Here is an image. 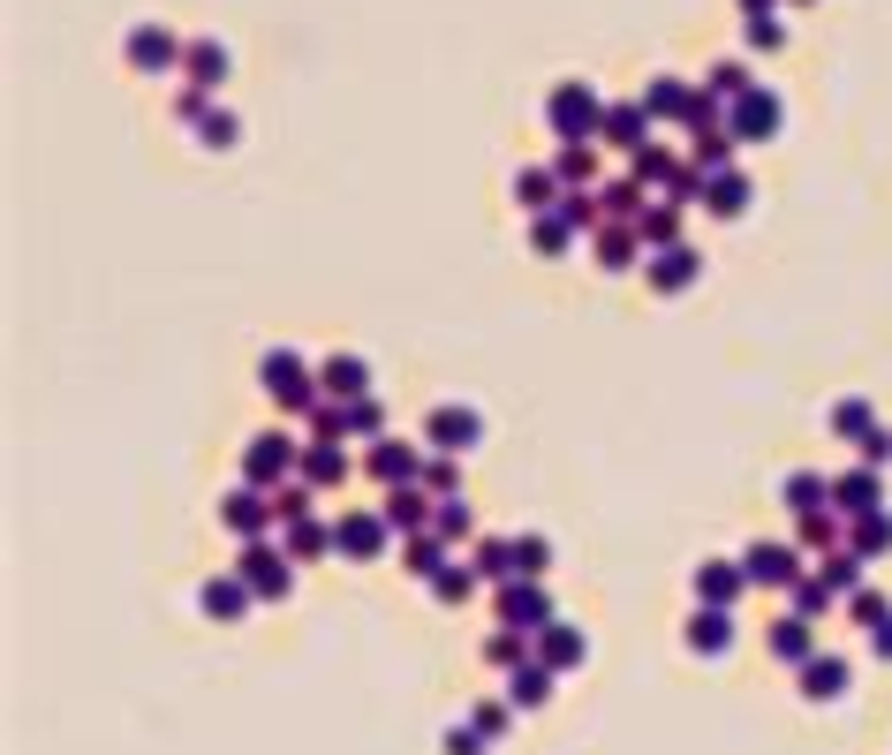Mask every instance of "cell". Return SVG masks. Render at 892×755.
<instances>
[{"label": "cell", "mask_w": 892, "mask_h": 755, "mask_svg": "<svg viewBox=\"0 0 892 755\" xmlns=\"http://www.w3.org/2000/svg\"><path fill=\"white\" fill-rule=\"evenodd\" d=\"M219 521H227L243 545H257V537L280 521V499H273V492H257V484H235V492L219 499Z\"/></svg>", "instance_id": "obj_8"}, {"label": "cell", "mask_w": 892, "mask_h": 755, "mask_svg": "<svg viewBox=\"0 0 892 755\" xmlns=\"http://www.w3.org/2000/svg\"><path fill=\"white\" fill-rule=\"evenodd\" d=\"M650 114H643V99H621V106H605V128H597V136H605V144H613V152H628V159H636L643 144H650Z\"/></svg>", "instance_id": "obj_16"}, {"label": "cell", "mask_w": 892, "mask_h": 755, "mask_svg": "<svg viewBox=\"0 0 892 755\" xmlns=\"http://www.w3.org/2000/svg\"><path fill=\"white\" fill-rule=\"evenodd\" d=\"M560 189H567V182H560L553 167H522V174H514V205H522V211H553Z\"/></svg>", "instance_id": "obj_31"}, {"label": "cell", "mask_w": 892, "mask_h": 755, "mask_svg": "<svg viewBox=\"0 0 892 755\" xmlns=\"http://www.w3.org/2000/svg\"><path fill=\"white\" fill-rule=\"evenodd\" d=\"M500 628H522V634H537V628H553V597L537 582H500Z\"/></svg>", "instance_id": "obj_11"}, {"label": "cell", "mask_w": 892, "mask_h": 755, "mask_svg": "<svg viewBox=\"0 0 892 755\" xmlns=\"http://www.w3.org/2000/svg\"><path fill=\"white\" fill-rule=\"evenodd\" d=\"M469 567H476L484 582H514V551L500 545V537H476V545H469Z\"/></svg>", "instance_id": "obj_40"}, {"label": "cell", "mask_w": 892, "mask_h": 755, "mask_svg": "<svg viewBox=\"0 0 892 755\" xmlns=\"http://www.w3.org/2000/svg\"><path fill=\"white\" fill-rule=\"evenodd\" d=\"M530 242H537V257H560L567 242H575V227H567L560 211H537V219H530Z\"/></svg>", "instance_id": "obj_47"}, {"label": "cell", "mask_w": 892, "mask_h": 755, "mask_svg": "<svg viewBox=\"0 0 892 755\" xmlns=\"http://www.w3.org/2000/svg\"><path fill=\"white\" fill-rule=\"evenodd\" d=\"M363 468L379 476L386 492H393V484H424V454H417V446H401V438H371Z\"/></svg>", "instance_id": "obj_13"}, {"label": "cell", "mask_w": 892, "mask_h": 755, "mask_svg": "<svg viewBox=\"0 0 892 755\" xmlns=\"http://www.w3.org/2000/svg\"><path fill=\"white\" fill-rule=\"evenodd\" d=\"M741 15H779V0H741Z\"/></svg>", "instance_id": "obj_64"}, {"label": "cell", "mask_w": 892, "mask_h": 755, "mask_svg": "<svg viewBox=\"0 0 892 755\" xmlns=\"http://www.w3.org/2000/svg\"><path fill=\"white\" fill-rule=\"evenodd\" d=\"M765 650L779 658V665H802V658H817V620H802V612H787L779 628L765 634Z\"/></svg>", "instance_id": "obj_23"}, {"label": "cell", "mask_w": 892, "mask_h": 755, "mask_svg": "<svg viewBox=\"0 0 892 755\" xmlns=\"http://www.w3.org/2000/svg\"><path fill=\"white\" fill-rule=\"evenodd\" d=\"M591 257H597V272H628L643 257V235H636V219H605L591 235Z\"/></svg>", "instance_id": "obj_15"}, {"label": "cell", "mask_w": 892, "mask_h": 755, "mask_svg": "<svg viewBox=\"0 0 892 755\" xmlns=\"http://www.w3.org/2000/svg\"><path fill=\"white\" fill-rule=\"evenodd\" d=\"M832 604H840V597H832V589L817 582V575H802V582H794V612H802V620H824Z\"/></svg>", "instance_id": "obj_51"}, {"label": "cell", "mask_w": 892, "mask_h": 755, "mask_svg": "<svg viewBox=\"0 0 892 755\" xmlns=\"http://www.w3.org/2000/svg\"><path fill=\"white\" fill-rule=\"evenodd\" d=\"M273 499H280V529H288V521H310V499H318V492H310V484H280V492H273Z\"/></svg>", "instance_id": "obj_53"}, {"label": "cell", "mask_w": 892, "mask_h": 755, "mask_svg": "<svg viewBox=\"0 0 892 755\" xmlns=\"http://www.w3.org/2000/svg\"><path fill=\"white\" fill-rule=\"evenodd\" d=\"M636 235H643V250H674L680 242V205H643Z\"/></svg>", "instance_id": "obj_35"}, {"label": "cell", "mask_w": 892, "mask_h": 755, "mask_svg": "<svg viewBox=\"0 0 892 755\" xmlns=\"http://www.w3.org/2000/svg\"><path fill=\"white\" fill-rule=\"evenodd\" d=\"M885 506V484H878V468H848L840 484H832V514H878Z\"/></svg>", "instance_id": "obj_19"}, {"label": "cell", "mask_w": 892, "mask_h": 755, "mask_svg": "<svg viewBox=\"0 0 892 755\" xmlns=\"http://www.w3.org/2000/svg\"><path fill=\"white\" fill-rule=\"evenodd\" d=\"M431 506H439V499H431L424 484H393L379 514H386V529H393V537H417V529L431 521Z\"/></svg>", "instance_id": "obj_17"}, {"label": "cell", "mask_w": 892, "mask_h": 755, "mask_svg": "<svg viewBox=\"0 0 892 755\" xmlns=\"http://www.w3.org/2000/svg\"><path fill=\"white\" fill-rule=\"evenodd\" d=\"M597 211H605V219H643V182H636V174L597 182Z\"/></svg>", "instance_id": "obj_32"}, {"label": "cell", "mask_w": 892, "mask_h": 755, "mask_svg": "<svg viewBox=\"0 0 892 755\" xmlns=\"http://www.w3.org/2000/svg\"><path fill=\"white\" fill-rule=\"evenodd\" d=\"M476 582H484L476 567H462V559H447V567L431 575V597H439V604H469V597H476Z\"/></svg>", "instance_id": "obj_37"}, {"label": "cell", "mask_w": 892, "mask_h": 755, "mask_svg": "<svg viewBox=\"0 0 892 755\" xmlns=\"http://www.w3.org/2000/svg\"><path fill=\"white\" fill-rule=\"evenodd\" d=\"M545 122H553L560 144H591L597 128H605V99H597L591 76H567V84H553V99H545Z\"/></svg>", "instance_id": "obj_1"}, {"label": "cell", "mask_w": 892, "mask_h": 755, "mask_svg": "<svg viewBox=\"0 0 892 755\" xmlns=\"http://www.w3.org/2000/svg\"><path fill=\"white\" fill-rule=\"evenodd\" d=\"M197 604H205V620H243L257 604V589L243 582V575H213V582L197 589Z\"/></svg>", "instance_id": "obj_20"}, {"label": "cell", "mask_w": 892, "mask_h": 755, "mask_svg": "<svg viewBox=\"0 0 892 755\" xmlns=\"http://www.w3.org/2000/svg\"><path fill=\"white\" fill-rule=\"evenodd\" d=\"M296 462H303V438L257 431L250 446H243V484H257V492H280V484L296 476Z\"/></svg>", "instance_id": "obj_3"}, {"label": "cell", "mask_w": 892, "mask_h": 755, "mask_svg": "<svg viewBox=\"0 0 892 755\" xmlns=\"http://www.w3.org/2000/svg\"><path fill=\"white\" fill-rule=\"evenodd\" d=\"M870 650H878V658L892 665V620H878V628H870Z\"/></svg>", "instance_id": "obj_63"}, {"label": "cell", "mask_w": 892, "mask_h": 755, "mask_svg": "<svg viewBox=\"0 0 892 755\" xmlns=\"http://www.w3.org/2000/svg\"><path fill=\"white\" fill-rule=\"evenodd\" d=\"M878 620H892V604L878 589H854V628H878Z\"/></svg>", "instance_id": "obj_59"}, {"label": "cell", "mask_w": 892, "mask_h": 755, "mask_svg": "<svg viewBox=\"0 0 892 755\" xmlns=\"http://www.w3.org/2000/svg\"><path fill=\"white\" fill-rule=\"evenodd\" d=\"M749 589V575L741 567H726V559H704L696 567V604H719V612H734V597Z\"/></svg>", "instance_id": "obj_24"}, {"label": "cell", "mask_w": 892, "mask_h": 755, "mask_svg": "<svg viewBox=\"0 0 892 755\" xmlns=\"http://www.w3.org/2000/svg\"><path fill=\"white\" fill-rule=\"evenodd\" d=\"M854 446H862V468H878V462H892V431H885V423H878V431H862V438H854Z\"/></svg>", "instance_id": "obj_60"}, {"label": "cell", "mask_w": 892, "mask_h": 755, "mask_svg": "<svg viewBox=\"0 0 892 755\" xmlns=\"http://www.w3.org/2000/svg\"><path fill=\"white\" fill-rule=\"evenodd\" d=\"M235 575H243V582H250L257 597H265V604L296 589V567H288V545H265V537H257V545H243V559H235Z\"/></svg>", "instance_id": "obj_5"}, {"label": "cell", "mask_w": 892, "mask_h": 755, "mask_svg": "<svg viewBox=\"0 0 892 755\" xmlns=\"http://www.w3.org/2000/svg\"><path fill=\"white\" fill-rule=\"evenodd\" d=\"M122 53H129V69H136V76H174L189 45H174L167 23H136V31L122 39Z\"/></svg>", "instance_id": "obj_7"}, {"label": "cell", "mask_w": 892, "mask_h": 755, "mask_svg": "<svg viewBox=\"0 0 892 755\" xmlns=\"http://www.w3.org/2000/svg\"><path fill=\"white\" fill-rule=\"evenodd\" d=\"M507 717H514V703H476V711H469V725H476L484 741H500V733H507Z\"/></svg>", "instance_id": "obj_55"}, {"label": "cell", "mask_w": 892, "mask_h": 755, "mask_svg": "<svg viewBox=\"0 0 892 755\" xmlns=\"http://www.w3.org/2000/svg\"><path fill=\"white\" fill-rule=\"evenodd\" d=\"M840 521H848V514H832V506H824V514H802V529H794V545H802V551H824L832 537H840Z\"/></svg>", "instance_id": "obj_49"}, {"label": "cell", "mask_w": 892, "mask_h": 755, "mask_svg": "<svg viewBox=\"0 0 892 755\" xmlns=\"http://www.w3.org/2000/svg\"><path fill=\"white\" fill-rule=\"evenodd\" d=\"M643 280H650L658 294H680V288H696V280H704V257L688 250V242H674V250H650V257H643Z\"/></svg>", "instance_id": "obj_12"}, {"label": "cell", "mask_w": 892, "mask_h": 755, "mask_svg": "<svg viewBox=\"0 0 892 755\" xmlns=\"http://www.w3.org/2000/svg\"><path fill=\"white\" fill-rule=\"evenodd\" d=\"M741 39H749V45H765V53H771V45L787 39V23H779V15H741Z\"/></svg>", "instance_id": "obj_56"}, {"label": "cell", "mask_w": 892, "mask_h": 755, "mask_svg": "<svg viewBox=\"0 0 892 755\" xmlns=\"http://www.w3.org/2000/svg\"><path fill=\"white\" fill-rule=\"evenodd\" d=\"M680 128H688V136H719V128H726V99H719V91H696L688 114H680Z\"/></svg>", "instance_id": "obj_41"}, {"label": "cell", "mask_w": 892, "mask_h": 755, "mask_svg": "<svg viewBox=\"0 0 892 755\" xmlns=\"http://www.w3.org/2000/svg\"><path fill=\"white\" fill-rule=\"evenodd\" d=\"M583 650H591V642H583V628H567V620H553V628H537V658H545L553 672L583 665Z\"/></svg>", "instance_id": "obj_30"}, {"label": "cell", "mask_w": 892, "mask_h": 755, "mask_svg": "<svg viewBox=\"0 0 892 755\" xmlns=\"http://www.w3.org/2000/svg\"><path fill=\"white\" fill-rule=\"evenodd\" d=\"M779 122H787V106H779V91H741L734 106H726V136L734 144H765V136H779Z\"/></svg>", "instance_id": "obj_4"}, {"label": "cell", "mask_w": 892, "mask_h": 755, "mask_svg": "<svg viewBox=\"0 0 892 755\" xmlns=\"http://www.w3.org/2000/svg\"><path fill=\"white\" fill-rule=\"evenodd\" d=\"M476 438H484V416H476V408H431V416H424V446H431V454H447V462L469 454Z\"/></svg>", "instance_id": "obj_10"}, {"label": "cell", "mask_w": 892, "mask_h": 755, "mask_svg": "<svg viewBox=\"0 0 892 755\" xmlns=\"http://www.w3.org/2000/svg\"><path fill=\"white\" fill-rule=\"evenodd\" d=\"M318 385H326V401H356V393H371V363L363 355H326Z\"/></svg>", "instance_id": "obj_22"}, {"label": "cell", "mask_w": 892, "mask_h": 755, "mask_svg": "<svg viewBox=\"0 0 892 755\" xmlns=\"http://www.w3.org/2000/svg\"><path fill=\"white\" fill-rule=\"evenodd\" d=\"M688 99H696V84H680V76H650V84H643V114H650V122H680Z\"/></svg>", "instance_id": "obj_28"}, {"label": "cell", "mask_w": 892, "mask_h": 755, "mask_svg": "<svg viewBox=\"0 0 892 755\" xmlns=\"http://www.w3.org/2000/svg\"><path fill=\"white\" fill-rule=\"evenodd\" d=\"M553 174L567 182V189H597V152H591V144H560Z\"/></svg>", "instance_id": "obj_39"}, {"label": "cell", "mask_w": 892, "mask_h": 755, "mask_svg": "<svg viewBox=\"0 0 892 755\" xmlns=\"http://www.w3.org/2000/svg\"><path fill=\"white\" fill-rule=\"evenodd\" d=\"M704 182H711V174H696V167H680L674 182H666V205H680V211H696L704 205Z\"/></svg>", "instance_id": "obj_52"}, {"label": "cell", "mask_w": 892, "mask_h": 755, "mask_svg": "<svg viewBox=\"0 0 892 755\" xmlns=\"http://www.w3.org/2000/svg\"><path fill=\"white\" fill-rule=\"evenodd\" d=\"M802 695L809 703H832V695H848V658H824V650H817V658H802Z\"/></svg>", "instance_id": "obj_26"}, {"label": "cell", "mask_w": 892, "mask_h": 755, "mask_svg": "<svg viewBox=\"0 0 892 755\" xmlns=\"http://www.w3.org/2000/svg\"><path fill=\"white\" fill-rule=\"evenodd\" d=\"M680 642H688L696 658H726V650H734V612H719V604H696V620L680 628Z\"/></svg>", "instance_id": "obj_18"}, {"label": "cell", "mask_w": 892, "mask_h": 755, "mask_svg": "<svg viewBox=\"0 0 892 755\" xmlns=\"http://www.w3.org/2000/svg\"><path fill=\"white\" fill-rule=\"evenodd\" d=\"M454 484H462V476H454V462H447V454H439V462H424V492H431V499H454Z\"/></svg>", "instance_id": "obj_58"}, {"label": "cell", "mask_w": 892, "mask_h": 755, "mask_svg": "<svg viewBox=\"0 0 892 755\" xmlns=\"http://www.w3.org/2000/svg\"><path fill=\"white\" fill-rule=\"evenodd\" d=\"M824 506H832V484H824L817 468H794V476H787V514L802 521V514H824Z\"/></svg>", "instance_id": "obj_33"}, {"label": "cell", "mask_w": 892, "mask_h": 755, "mask_svg": "<svg viewBox=\"0 0 892 755\" xmlns=\"http://www.w3.org/2000/svg\"><path fill=\"white\" fill-rule=\"evenodd\" d=\"M848 545L862 551V559H878V551H892V514H885V506H878V514H854Z\"/></svg>", "instance_id": "obj_38"}, {"label": "cell", "mask_w": 892, "mask_h": 755, "mask_svg": "<svg viewBox=\"0 0 892 755\" xmlns=\"http://www.w3.org/2000/svg\"><path fill=\"white\" fill-rule=\"evenodd\" d=\"M296 476L310 484V492H340V484H348V454H340V438H303Z\"/></svg>", "instance_id": "obj_14"}, {"label": "cell", "mask_w": 892, "mask_h": 755, "mask_svg": "<svg viewBox=\"0 0 892 755\" xmlns=\"http://www.w3.org/2000/svg\"><path fill=\"white\" fill-rule=\"evenodd\" d=\"M227 69H235V61H227V45H219V39H189V53H182L189 91H219V84H227Z\"/></svg>", "instance_id": "obj_21"}, {"label": "cell", "mask_w": 892, "mask_h": 755, "mask_svg": "<svg viewBox=\"0 0 892 755\" xmlns=\"http://www.w3.org/2000/svg\"><path fill=\"white\" fill-rule=\"evenodd\" d=\"M507 551H514V575H522V582H537V575L553 567V545H545V537H507Z\"/></svg>", "instance_id": "obj_46"}, {"label": "cell", "mask_w": 892, "mask_h": 755, "mask_svg": "<svg viewBox=\"0 0 892 755\" xmlns=\"http://www.w3.org/2000/svg\"><path fill=\"white\" fill-rule=\"evenodd\" d=\"M507 703H514V711H537V703H553V665H545V658H522V665L507 672Z\"/></svg>", "instance_id": "obj_25"}, {"label": "cell", "mask_w": 892, "mask_h": 755, "mask_svg": "<svg viewBox=\"0 0 892 755\" xmlns=\"http://www.w3.org/2000/svg\"><path fill=\"white\" fill-rule=\"evenodd\" d=\"M257 385L280 401V416H310V408H318V393H326V385L310 377V363H303L296 348H273V355L257 363Z\"/></svg>", "instance_id": "obj_2"}, {"label": "cell", "mask_w": 892, "mask_h": 755, "mask_svg": "<svg viewBox=\"0 0 892 755\" xmlns=\"http://www.w3.org/2000/svg\"><path fill=\"white\" fill-rule=\"evenodd\" d=\"M310 431H318V438H348V423H340V401H318V408H310Z\"/></svg>", "instance_id": "obj_61"}, {"label": "cell", "mask_w": 892, "mask_h": 755, "mask_svg": "<svg viewBox=\"0 0 892 755\" xmlns=\"http://www.w3.org/2000/svg\"><path fill=\"white\" fill-rule=\"evenodd\" d=\"M197 144H205V152H227V144H235V114H205V122H197Z\"/></svg>", "instance_id": "obj_57"}, {"label": "cell", "mask_w": 892, "mask_h": 755, "mask_svg": "<svg viewBox=\"0 0 892 755\" xmlns=\"http://www.w3.org/2000/svg\"><path fill=\"white\" fill-rule=\"evenodd\" d=\"M386 537H393V529H386L379 506H348V514H334V551H340V559H379Z\"/></svg>", "instance_id": "obj_9"}, {"label": "cell", "mask_w": 892, "mask_h": 755, "mask_svg": "<svg viewBox=\"0 0 892 755\" xmlns=\"http://www.w3.org/2000/svg\"><path fill=\"white\" fill-rule=\"evenodd\" d=\"M749 197H757V189H749V174H734V167L704 182V211H711V219H741Z\"/></svg>", "instance_id": "obj_27"}, {"label": "cell", "mask_w": 892, "mask_h": 755, "mask_svg": "<svg viewBox=\"0 0 892 755\" xmlns=\"http://www.w3.org/2000/svg\"><path fill=\"white\" fill-rule=\"evenodd\" d=\"M680 167H688V159H674V152H666V144H643L636 159H628V174H636L643 189H666V182H674Z\"/></svg>", "instance_id": "obj_36"}, {"label": "cell", "mask_w": 892, "mask_h": 755, "mask_svg": "<svg viewBox=\"0 0 892 755\" xmlns=\"http://www.w3.org/2000/svg\"><path fill=\"white\" fill-rule=\"evenodd\" d=\"M741 575H749V589H794L809 567H802V545H779V537H771V545L741 551Z\"/></svg>", "instance_id": "obj_6"}, {"label": "cell", "mask_w": 892, "mask_h": 755, "mask_svg": "<svg viewBox=\"0 0 892 755\" xmlns=\"http://www.w3.org/2000/svg\"><path fill=\"white\" fill-rule=\"evenodd\" d=\"M704 91H719L726 106H734V99H741V91H757V76H749V69H741V61H711V69H704Z\"/></svg>", "instance_id": "obj_44"}, {"label": "cell", "mask_w": 892, "mask_h": 755, "mask_svg": "<svg viewBox=\"0 0 892 755\" xmlns=\"http://www.w3.org/2000/svg\"><path fill=\"white\" fill-rule=\"evenodd\" d=\"M431 529H439L447 545H469V537H476V514H469L462 499H439L431 506Z\"/></svg>", "instance_id": "obj_43"}, {"label": "cell", "mask_w": 892, "mask_h": 755, "mask_svg": "<svg viewBox=\"0 0 892 755\" xmlns=\"http://www.w3.org/2000/svg\"><path fill=\"white\" fill-rule=\"evenodd\" d=\"M340 423H348V438H379L386 408L371 401V393H356V401H340Z\"/></svg>", "instance_id": "obj_45"}, {"label": "cell", "mask_w": 892, "mask_h": 755, "mask_svg": "<svg viewBox=\"0 0 892 755\" xmlns=\"http://www.w3.org/2000/svg\"><path fill=\"white\" fill-rule=\"evenodd\" d=\"M862 567H870V559H862L854 545H840L832 559H824V567H817V582L832 589V597H854V589H862Z\"/></svg>", "instance_id": "obj_34"}, {"label": "cell", "mask_w": 892, "mask_h": 755, "mask_svg": "<svg viewBox=\"0 0 892 755\" xmlns=\"http://www.w3.org/2000/svg\"><path fill=\"white\" fill-rule=\"evenodd\" d=\"M318 551H334V521H288V559H318Z\"/></svg>", "instance_id": "obj_42"}, {"label": "cell", "mask_w": 892, "mask_h": 755, "mask_svg": "<svg viewBox=\"0 0 892 755\" xmlns=\"http://www.w3.org/2000/svg\"><path fill=\"white\" fill-rule=\"evenodd\" d=\"M484 665H500V672L522 665V628H492V634H484Z\"/></svg>", "instance_id": "obj_50"}, {"label": "cell", "mask_w": 892, "mask_h": 755, "mask_svg": "<svg viewBox=\"0 0 892 755\" xmlns=\"http://www.w3.org/2000/svg\"><path fill=\"white\" fill-rule=\"evenodd\" d=\"M447 559H454V545H447V537H439V529H417V537H409V545H401V567H409V575H417V582H431V575H439V567H447Z\"/></svg>", "instance_id": "obj_29"}, {"label": "cell", "mask_w": 892, "mask_h": 755, "mask_svg": "<svg viewBox=\"0 0 892 755\" xmlns=\"http://www.w3.org/2000/svg\"><path fill=\"white\" fill-rule=\"evenodd\" d=\"M726 159H734V136H696V144H688V167L696 174H726Z\"/></svg>", "instance_id": "obj_48"}, {"label": "cell", "mask_w": 892, "mask_h": 755, "mask_svg": "<svg viewBox=\"0 0 892 755\" xmlns=\"http://www.w3.org/2000/svg\"><path fill=\"white\" fill-rule=\"evenodd\" d=\"M832 431H840V438H862V431H878L870 401H840V408H832Z\"/></svg>", "instance_id": "obj_54"}, {"label": "cell", "mask_w": 892, "mask_h": 755, "mask_svg": "<svg viewBox=\"0 0 892 755\" xmlns=\"http://www.w3.org/2000/svg\"><path fill=\"white\" fill-rule=\"evenodd\" d=\"M439 755H484V733H476V725H454V733L439 741Z\"/></svg>", "instance_id": "obj_62"}]
</instances>
